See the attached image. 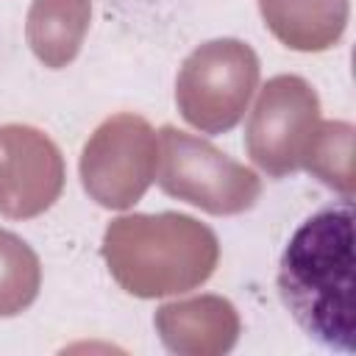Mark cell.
<instances>
[{
	"label": "cell",
	"instance_id": "cell-7",
	"mask_svg": "<svg viewBox=\"0 0 356 356\" xmlns=\"http://www.w3.org/2000/svg\"><path fill=\"white\" fill-rule=\"evenodd\" d=\"M64 189V156L39 128L0 125V214L31 220L44 214Z\"/></svg>",
	"mask_w": 356,
	"mask_h": 356
},
{
	"label": "cell",
	"instance_id": "cell-5",
	"mask_svg": "<svg viewBox=\"0 0 356 356\" xmlns=\"http://www.w3.org/2000/svg\"><path fill=\"white\" fill-rule=\"evenodd\" d=\"M159 136L139 114L103 120L81 150V184L103 209H131L156 178Z\"/></svg>",
	"mask_w": 356,
	"mask_h": 356
},
{
	"label": "cell",
	"instance_id": "cell-4",
	"mask_svg": "<svg viewBox=\"0 0 356 356\" xmlns=\"http://www.w3.org/2000/svg\"><path fill=\"white\" fill-rule=\"evenodd\" d=\"M159 186L209 214H242L261 195V178L211 142L164 125L159 131Z\"/></svg>",
	"mask_w": 356,
	"mask_h": 356
},
{
	"label": "cell",
	"instance_id": "cell-8",
	"mask_svg": "<svg viewBox=\"0 0 356 356\" xmlns=\"http://www.w3.org/2000/svg\"><path fill=\"white\" fill-rule=\"evenodd\" d=\"M156 331L170 353L178 356H222L242 331L239 312L220 295H197L156 309Z\"/></svg>",
	"mask_w": 356,
	"mask_h": 356
},
{
	"label": "cell",
	"instance_id": "cell-11",
	"mask_svg": "<svg viewBox=\"0 0 356 356\" xmlns=\"http://www.w3.org/2000/svg\"><path fill=\"white\" fill-rule=\"evenodd\" d=\"M303 170L320 178L325 186L353 195V125L342 120L317 122L314 136L303 153Z\"/></svg>",
	"mask_w": 356,
	"mask_h": 356
},
{
	"label": "cell",
	"instance_id": "cell-10",
	"mask_svg": "<svg viewBox=\"0 0 356 356\" xmlns=\"http://www.w3.org/2000/svg\"><path fill=\"white\" fill-rule=\"evenodd\" d=\"M92 0H33L25 17V39L33 56L50 67H67L86 39Z\"/></svg>",
	"mask_w": 356,
	"mask_h": 356
},
{
	"label": "cell",
	"instance_id": "cell-1",
	"mask_svg": "<svg viewBox=\"0 0 356 356\" xmlns=\"http://www.w3.org/2000/svg\"><path fill=\"white\" fill-rule=\"evenodd\" d=\"M278 292L320 345L353 353V209L350 197L312 214L278 261Z\"/></svg>",
	"mask_w": 356,
	"mask_h": 356
},
{
	"label": "cell",
	"instance_id": "cell-9",
	"mask_svg": "<svg viewBox=\"0 0 356 356\" xmlns=\"http://www.w3.org/2000/svg\"><path fill=\"white\" fill-rule=\"evenodd\" d=\"M267 31L289 50L323 53L331 50L350 14V0H259Z\"/></svg>",
	"mask_w": 356,
	"mask_h": 356
},
{
	"label": "cell",
	"instance_id": "cell-2",
	"mask_svg": "<svg viewBox=\"0 0 356 356\" xmlns=\"http://www.w3.org/2000/svg\"><path fill=\"white\" fill-rule=\"evenodd\" d=\"M111 278L134 298H164L206 284L220 261V242L189 214H125L103 231Z\"/></svg>",
	"mask_w": 356,
	"mask_h": 356
},
{
	"label": "cell",
	"instance_id": "cell-12",
	"mask_svg": "<svg viewBox=\"0 0 356 356\" xmlns=\"http://www.w3.org/2000/svg\"><path fill=\"white\" fill-rule=\"evenodd\" d=\"M42 264L33 248L0 228V317L22 314L39 295Z\"/></svg>",
	"mask_w": 356,
	"mask_h": 356
},
{
	"label": "cell",
	"instance_id": "cell-6",
	"mask_svg": "<svg viewBox=\"0 0 356 356\" xmlns=\"http://www.w3.org/2000/svg\"><path fill=\"white\" fill-rule=\"evenodd\" d=\"M320 122V97L300 75L270 78L250 111L245 147L256 167L281 178L303 164V153Z\"/></svg>",
	"mask_w": 356,
	"mask_h": 356
},
{
	"label": "cell",
	"instance_id": "cell-3",
	"mask_svg": "<svg viewBox=\"0 0 356 356\" xmlns=\"http://www.w3.org/2000/svg\"><path fill=\"white\" fill-rule=\"evenodd\" d=\"M259 86V56L248 42L211 39L195 47L175 78L181 117L203 134L231 131Z\"/></svg>",
	"mask_w": 356,
	"mask_h": 356
}]
</instances>
